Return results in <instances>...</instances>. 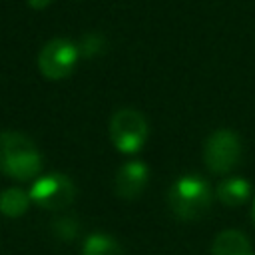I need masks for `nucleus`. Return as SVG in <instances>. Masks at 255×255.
Wrapping results in <instances>:
<instances>
[{"label": "nucleus", "instance_id": "nucleus-1", "mask_svg": "<svg viewBox=\"0 0 255 255\" xmlns=\"http://www.w3.org/2000/svg\"><path fill=\"white\" fill-rule=\"evenodd\" d=\"M42 169L36 143L18 131H0V171L12 179H32Z\"/></svg>", "mask_w": 255, "mask_h": 255}, {"label": "nucleus", "instance_id": "nucleus-2", "mask_svg": "<svg viewBox=\"0 0 255 255\" xmlns=\"http://www.w3.org/2000/svg\"><path fill=\"white\" fill-rule=\"evenodd\" d=\"M211 199H213L211 185L195 173H185L177 177L167 191V205L171 213L183 221L201 217L209 209Z\"/></svg>", "mask_w": 255, "mask_h": 255}, {"label": "nucleus", "instance_id": "nucleus-3", "mask_svg": "<svg viewBox=\"0 0 255 255\" xmlns=\"http://www.w3.org/2000/svg\"><path fill=\"white\" fill-rule=\"evenodd\" d=\"M110 139L118 151L137 153L147 139V120L137 110H118L110 120Z\"/></svg>", "mask_w": 255, "mask_h": 255}, {"label": "nucleus", "instance_id": "nucleus-4", "mask_svg": "<svg viewBox=\"0 0 255 255\" xmlns=\"http://www.w3.org/2000/svg\"><path fill=\"white\" fill-rule=\"evenodd\" d=\"M80 60V48L68 38H54L38 54V70L50 80L68 78Z\"/></svg>", "mask_w": 255, "mask_h": 255}, {"label": "nucleus", "instance_id": "nucleus-5", "mask_svg": "<svg viewBox=\"0 0 255 255\" xmlns=\"http://www.w3.org/2000/svg\"><path fill=\"white\" fill-rule=\"evenodd\" d=\"M30 201L44 209H64L68 207L76 197V187L72 179L64 173H46L34 179V183L28 189Z\"/></svg>", "mask_w": 255, "mask_h": 255}, {"label": "nucleus", "instance_id": "nucleus-6", "mask_svg": "<svg viewBox=\"0 0 255 255\" xmlns=\"http://www.w3.org/2000/svg\"><path fill=\"white\" fill-rule=\"evenodd\" d=\"M241 157V141L239 135L231 129L213 131L203 145V161L213 173L231 171Z\"/></svg>", "mask_w": 255, "mask_h": 255}, {"label": "nucleus", "instance_id": "nucleus-7", "mask_svg": "<svg viewBox=\"0 0 255 255\" xmlns=\"http://www.w3.org/2000/svg\"><path fill=\"white\" fill-rule=\"evenodd\" d=\"M147 179H149V171H147V165L139 159H131L128 163H124L118 173H116V179H114V187H116V193L124 199H135L147 185Z\"/></svg>", "mask_w": 255, "mask_h": 255}, {"label": "nucleus", "instance_id": "nucleus-8", "mask_svg": "<svg viewBox=\"0 0 255 255\" xmlns=\"http://www.w3.org/2000/svg\"><path fill=\"white\" fill-rule=\"evenodd\" d=\"M211 255H253V251L249 239L241 231L223 229L211 245Z\"/></svg>", "mask_w": 255, "mask_h": 255}, {"label": "nucleus", "instance_id": "nucleus-9", "mask_svg": "<svg viewBox=\"0 0 255 255\" xmlns=\"http://www.w3.org/2000/svg\"><path fill=\"white\" fill-rule=\"evenodd\" d=\"M249 191H251L249 181L243 177H227V179L219 181L215 187L217 199L223 205H231V207L245 203V199L249 197Z\"/></svg>", "mask_w": 255, "mask_h": 255}, {"label": "nucleus", "instance_id": "nucleus-10", "mask_svg": "<svg viewBox=\"0 0 255 255\" xmlns=\"http://www.w3.org/2000/svg\"><path fill=\"white\" fill-rule=\"evenodd\" d=\"M28 205H30V195L20 187H8L0 193V213L4 217L24 215Z\"/></svg>", "mask_w": 255, "mask_h": 255}, {"label": "nucleus", "instance_id": "nucleus-11", "mask_svg": "<svg viewBox=\"0 0 255 255\" xmlns=\"http://www.w3.org/2000/svg\"><path fill=\"white\" fill-rule=\"evenodd\" d=\"M82 255H124V249L114 237L106 233H92L84 241Z\"/></svg>", "mask_w": 255, "mask_h": 255}, {"label": "nucleus", "instance_id": "nucleus-12", "mask_svg": "<svg viewBox=\"0 0 255 255\" xmlns=\"http://www.w3.org/2000/svg\"><path fill=\"white\" fill-rule=\"evenodd\" d=\"M80 48V56L84 54V56H96L98 52H100V48H102V38L100 36H96V34H88V36H84V40H82V46H78Z\"/></svg>", "mask_w": 255, "mask_h": 255}, {"label": "nucleus", "instance_id": "nucleus-13", "mask_svg": "<svg viewBox=\"0 0 255 255\" xmlns=\"http://www.w3.org/2000/svg\"><path fill=\"white\" fill-rule=\"evenodd\" d=\"M50 2H52V0H28L30 8H34V10H44V8L50 6Z\"/></svg>", "mask_w": 255, "mask_h": 255}, {"label": "nucleus", "instance_id": "nucleus-14", "mask_svg": "<svg viewBox=\"0 0 255 255\" xmlns=\"http://www.w3.org/2000/svg\"><path fill=\"white\" fill-rule=\"evenodd\" d=\"M251 217H253V223H255V201H253V207H251Z\"/></svg>", "mask_w": 255, "mask_h": 255}]
</instances>
